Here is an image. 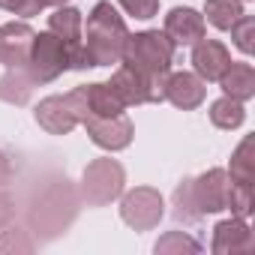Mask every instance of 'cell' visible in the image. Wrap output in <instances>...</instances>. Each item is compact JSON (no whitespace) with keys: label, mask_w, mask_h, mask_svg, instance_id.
<instances>
[{"label":"cell","mask_w":255,"mask_h":255,"mask_svg":"<svg viewBox=\"0 0 255 255\" xmlns=\"http://www.w3.org/2000/svg\"><path fill=\"white\" fill-rule=\"evenodd\" d=\"M126 39H129V30H126L123 15L108 0H99L87 15V27L81 30V45H84V54H87L90 66L120 63Z\"/></svg>","instance_id":"1"},{"label":"cell","mask_w":255,"mask_h":255,"mask_svg":"<svg viewBox=\"0 0 255 255\" xmlns=\"http://www.w3.org/2000/svg\"><path fill=\"white\" fill-rule=\"evenodd\" d=\"M174 42L165 36V30H141V33H129L123 48L120 63L132 66L150 78H165L171 72L174 63Z\"/></svg>","instance_id":"2"},{"label":"cell","mask_w":255,"mask_h":255,"mask_svg":"<svg viewBox=\"0 0 255 255\" xmlns=\"http://www.w3.org/2000/svg\"><path fill=\"white\" fill-rule=\"evenodd\" d=\"M87 117V87H75L69 93L45 96L36 105V123L48 135H69L75 126Z\"/></svg>","instance_id":"3"},{"label":"cell","mask_w":255,"mask_h":255,"mask_svg":"<svg viewBox=\"0 0 255 255\" xmlns=\"http://www.w3.org/2000/svg\"><path fill=\"white\" fill-rule=\"evenodd\" d=\"M24 69L30 72V78L36 81V87H39V84H51V81H57L66 69H72V48H69L60 36H54L51 30L36 33Z\"/></svg>","instance_id":"4"},{"label":"cell","mask_w":255,"mask_h":255,"mask_svg":"<svg viewBox=\"0 0 255 255\" xmlns=\"http://www.w3.org/2000/svg\"><path fill=\"white\" fill-rule=\"evenodd\" d=\"M123 186H126V171L111 156H99V159L87 162V168L81 174V198L90 207H105V204L117 201L123 195Z\"/></svg>","instance_id":"5"},{"label":"cell","mask_w":255,"mask_h":255,"mask_svg":"<svg viewBox=\"0 0 255 255\" xmlns=\"http://www.w3.org/2000/svg\"><path fill=\"white\" fill-rule=\"evenodd\" d=\"M75 195L69 192V186H66V180H63V186H54L45 198H39L33 207H30V228L36 231V234H42L45 240H51V237H57V234H63L66 231V225L72 222V216H75Z\"/></svg>","instance_id":"6"},{"label":"cell","mask_w":255,"mask_h":255,"mask_svg":"<svg viewBox=\"0 0 255 255\" xmlns=\"http://www.w3.org/2000/svg\"><path fill=\"white\" fill-rule=\"evenodd\" d=\"M165 216L162 192L153 186H135L120 195V219L132 231H153Z\"/></svg>","instance_id":"7"},{"label":"cell","mask_w":255,"mask_h":255,"mask_svg":"<svg viewBox=\"0 0 255 255\" xmlns=\"http://www.w3.org/2000/svg\"><path fill=\"white\" fill-rule=\"evenodd\" d=\"M111 90L123 99V105H147V102H162V78H150L132 66L120 63L111 78H108Z\"/></svg>","instance_id":"8"},{"label":"cell","mask_w":255,"mask_h":255,"mask_svg":"<svg viewBox=\"0 0 255 255\" xmlns=\"http://www.w3.org/2000/svg\"><path fill=\"white\" fill-rule=\"evenodd\" d=\"M81 126L87 129V135H90V141L96 147L111 150V153L114 150H126L132 144V138H135V126H132L129 117H126V111L114 114V117H93V114H87L81 120Z\"/></svg>","instance_id":"9"},{"label":"cell","mask_w":255,"mask_h":255,"mask_svg":"<svg viewBox=\"0 0 255 255\" xmlns=\"http://www.w3.org/2000/svg\"><path fill=\"white\" fill-rule=\"evenodd\" d=\"M48 30L54 36H60L69 48H72V69H87L90 60L84 54V45H81V30H84V15L75 9V6H57L51 15H48Z\"/></svg>","instance_id":"10"},{"label":"cell","mask_w":255,"mask_h":255,"mask_svg":"<svg viewBox=\"0 0 255 255\" xmlns=\"http://www.w3.org/2000/svg\"><path fill=\"white\" fill-rule=\"evenodd\" d=\"M204 96H207V81L198 78L195 72H168L162 78V99H168L180 111L198 108Z\"/></svg>","instance_id":"11"},{"label":"cell","mask_w":255,"mask_h":255,"mask_svg":"<svg viewBox=\"0 0 255 255\" xmlns=\"http://www.w3.org/2000/svg\"><path fill=\"white\" fill-rule=\"evenodd\" d=\"M33 36H36V30L27 21L0 24V63H3L6 69H21L27 63Z\"/></svg>","instance_id":"12"},{"label":"cell","mask_w":255,"mask_h":255,"mask_svg":"<svg viewBox=\"0 0 255 255\" xmlns=\"http://www.w3.org/2000/svg\"><path fill=\"white\" fill-rule=\"evenodd\" d=\"M192 192H195L198 210L204 216L228 210V171L225 168H207L204 174L192 177Z\"/></svg>","instance_id":"13"},{"label":"cell","mask_w":255,"mask_h":255,"mask_svg":"<svg viewBox=\"0 0 255 255\" xmlns=\"http://www.w3.org/2000/svg\"><path fill=\"white\" fill-rule=\"evenodd\" d=\"M210 249L216 255H246V252H252L255 249V237H252L249 222L243 216H231V219L216 222Z\"/></svg>","instance_id":"14"},{"label":"cell","mask_w":255,"mask_h":255,"mask_svg":"<svg viewBox=\"0 0 255 255\" xmlns=\"http://www.w3.org/2000/svg\"><path fill=\"white\" fill-rule=\"evenodd\" d=\"M204 33H207V21L192 6H174L165 15V36L174 45H195L198 39H204Z\"/></svg>","instance_id":"15"},{"label":"cell","mask_w":255,"mask_h":255,"mask_svg":"<svg viewBox=\"0 0 255 255\" xmlns=\"http://www.w3.org/2000/svg\"><path fill=\"white\" fill-rule=\"evenodd\" d=\"M231 63V51L219 39H198L192 45V69L204 81H219Z\"/></svg>","instance_id":"16"},{"label":"cell","mask_w":255,"mask_h":255,"mask_svg":"<svg viewBox=\"0 0 255 255\" xmlns=\"http://www.w3.org/2000/svg\"><path fill=\"white\" fill-rule=\"evenodd\" d=\"M219 87L225 90V96L237 99V102H246L255 96V69L252 63H243V60H231L228 69L222 72L219 78Z\"/></svg>","instance_id":"17"},{"label":"cell","mask_w":255,"mask_h":255,"mask_svg":"<svg viewBox=\"0 0 255 255\" xmlns=\"http://www.w3.org/2000/svg\"><path fill=\"white\" fill-rule=\"evenodd\" d=\"M84 87H87V114H93V117H114V114L126 111L123 99L111 90L108 81H96V84H84Z\"/></svg>","instance_id":"18"},{"label":"cell","mask_w":255,"mask_h":255,"mask_svg":"<svg viewBox=\"0 0 255 255\" xmlns=\"http://www.w3.org/2000/svg\"><path fill=\"white\" fill-rule=\"evenodd\" d=\"M33 87H36V81L30 78V72L24 66L6 69V75L0 78V99L9 102V105H27L33 96Z\"/></svg>","instance_id":"19"},{"label":"cell","mask_w":255,"mask_h":255,"mask_svg":"<svg viewBox=\"0 0 255 255\" xmlns=\"http://www.w3.org/2000/svg\"><path fill=\"white\" fill-rule=\"evenodd\" d=\"M243 120H246V108H243V102H237L231 96H219L210 105V123L216 126V129L231 132V129H237V126H243Z\"/></svg>","instance_id":"20"},{"label":"cell","mask_w":255,"mask_h":255,"mask_svg":"<svg viewBox=\"0 0 255 255\" xmlns=\"http://www.w3.org/2000/svg\"><path fill=\"white\" fill-rule=\"evenodd\" d=\"M174 219L183 222V225H198L204 219V213L198 210V201H195V192H192V177H183L174 189Z\"/></svg>","instance_id":"21"},{"label":"cell","mask_w":255,"mask_h":255,"mask_svg":"<svg viewBox=\"0 0 255 255\" xmlns=\"http://www.w3.org/2000/svg\"><path fill=\"white\" fill-rule=\"evenodd\" d=\"M252 147H255V141H252V135H246L237 144V150L231 153V165H228V177L231 180H237V183H252L255 180V156H252Z\"/></svg>","instance_id":"22"},{"label":"cell","mask_w":255,"mask_h":255,"mask_svg":"<svg viewBox=\"0 0 255 255\" xmlns=\"http://www.w3.org/2000/svg\"><path fill=\"white\" fill-rule=\"evenodd\" d=\"M204 15L216 30H228L243 15V0H204Z\"/></svg>","instance_id":"23"},{"label":"cell","mask_w":255,"mask_h":255,"mask_svg":"<svg viewBox=\"0 0 255 255\" xmlns=\"http://www.w3.org/2000/svg\"><path fill=\"white\" fill-rule=\"evenodd\" d=\"M156 255H198L201 243L195 237H189L186 231H168L156 240Z\"/></svg>","instance_id":"24"},{"label":"cell","mask_w":255,"mask_h":255,"mask_svg":"<svg viewBox=\"0 0 255 255\" xmlns=\"http://www.w3.org/2000/svg\"><path fill=\"white\" fill-rule=\"evenodd\" d=\"M33 249H36V240L27 228L6 225L0 231V255H30Z\"/></svg>","instance_id":"25"},{"label":"cell","mask_w":255,"mask_h":255,"mask_svg":"<svg viewBox=\"0 0 255 255\" xmlns=\"http://www.w3.org/2000/svg\"><path fill=\"white\" fill-rule=\"evenodd\" d=\"M228 210L231 216H249L252 213V183H237L228 177Z\"/></svg>","instance_id":"26"},{"label":"cell","mask_w":255,"mask_h":255,"mask_svg":"<svg viewBox=\"0 0 255 255\" xmlns=\"http://www.w3.org/2000/svg\"><path fill=\"white\" fill-rule=\"evenodd\" d=\"M228 30H231L234 45H237L243 54H252V51H255V18H252V15H246V12H243V15H240Z\"/></svg>","instance_id":"27"},{"label":"cell","mask_w":255,"mask_h":255,"mask_svg":"<svg viewBox=\"0 0 255 255\" xmlns=\"http://www.w3.org/2000/svg\"><path fill=\"white\" fill-rule=\"evenodd\" d=\"M120 6L126 15L135 18H153L159 12V0H120Z\"/></svg>","instance_id":"28"},{"label":"cell","mask_w":255,"mask_h":255,"mask_svg":"<svg viewBox=\"0 0 255 255\" xmlns=\"http://www.w3.org/2000/svg\"><path fill=\"white\" fill-rule=\"evenodd\" d=\"M0 9H6L12 15H21V18H33L42 12V3L39 0H0Z\"/></svg>","instance_id":"29"},{"label":"cell","mask_w":255,"mask_h":255,"mask_svg":"<svg viewBox=\"0 0 255 255\" xmlns=\"http://www.w3.org/2000/svg\"><path fill=\"white\" fill-rule=\"evenodd\" d=\"M12 219H15V201L6 192H0V231L6 225H12Z\"/></svg>","instance_id":"30"},{"label":"cell","mask_w":255,"mask_h":255,"mask_svg":"<svg viewBox=\"0 0 255 255\" xmlns=\"http://www.w3.org/2000/svg\"><path fill=\"white\" fill-rule=\"evenodd\" d=\"M12 180V159L6 150H0V186H6Z\"/></svg>","instance_id":"31"},{"label":"cell","mask_w":255,"mask_h":255,"mask_svg":"<svg viewBox=\"0 0 255 255\" xmlns=\"http://www.w3.org/2000/svg\"><path fill=\"white\" fill-rule=\"evenodd\" d=\"M39 3H42V9H45V6H54V9H57V6H66L69 0H39Z\"/></svg>","instance_id":"32"}]
</instances>
